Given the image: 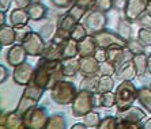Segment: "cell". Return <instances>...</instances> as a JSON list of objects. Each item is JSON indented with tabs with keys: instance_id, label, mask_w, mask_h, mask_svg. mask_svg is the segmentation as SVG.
<instances>
[{
	"instance_id": "6da1fadb",
	"label": "cell",
	"mask_w": 151,
	"mask_h": 129,
	"mask_svg": "<svg viewBox=\"0 0 151 129\" xmlns=\"http://www.w3.org/2000/svg\"><path fill=\"white\" fill-rule=\"evenodd\" d=\"M63 77L65 76L61 68V60H49L41 56L34 68L32 82L40 87L50 91L60 80H63Z\"/></svg>"
},
{
	"instance_id": "7a4b0ae2",
	"label": "cell",
	"mask_w": 151,
	"mask_h": 129,
	"mask_svg": "<svg viewBox=\"0 0 151 129\" xmlns=\"http://www.w3.org/2000/svg\"><path fill=\"white\" fill-rule=\"evenodd\" d=\"M45 91H46L45 88L40 87V86L34 84L33 82L29 83L25 87L23 92H22L21 98H19V102H18L15 112H17L19 115H23L27 110H30L32 108L38 105L40 99L42 98V95H44Z\"/></svg>"
},
{
	"instance_id": "3957f363",
	"label": "cell",
	"mask_w": 151,
	"mask_h": 129,
	"mask_svg": "<svg viewBox=\"0 0 151 129\" xmlns=\"http://www.w3.org/2000/svg\"><path fill=\"white\" fill-rule=\"evenodd\" d=\"M114 94H116L117 112H121L134 105L135 101H137L139 90L132 83V80H121V83L114 90Z\"/></svg>"
},
{
	"instance_id": "277c9868",
	"label": "cell",
	"mask_w": 151,
	"mask_h": 129,
	"mask_svg": "<svg viewBox=\"0 0 151 129\" xmlns=\"http://www.w3.org/2000/svg\"><path fill=\"white\" fill-rule=\"evenodd\" d=\"M78 88L70 80H60L55 87L50 90V98L52 101L57 105L65 106V105H71L74 98L78 94Z\"/></svg>"
},
{
	"instance_id": "5b68a950",
	"label": "cell",
	"mask_w": 151,
	"mask_h": 129,
	"mask_svg": "<svg viewBox=\"0 0 151 129\" xmlns=\"http://www.w3.org/2000/svg\"><path fill=\"white\" fill-rule=\"evenodd\" d=\"M95 108V92L86 90H79L76 97L71 103V113L74 117L79 118L83 117L86 113L94 110Z\"/></svg>"
},
{
	"instance_id": "8992f818",
	"label": "cell",
	"mask_w": 151,
	"mask_h": 129,
	"mask_svg": "<svg viewBox=\"0 0 151 129\" xmlns=\"http://www.w3.org/2000/svg\"><path fill=\"white\" fill-rule=\"evenodd\" d=\"M50 115L48 114L45 108L42 106H34L30 110L25 113L22 115L23 118V125L25 129H44L48 125V121H49Z\"/></svg>"
},
{
	"instance_id": "52a82bcc",
	"label": "cell",
	"mask_w": 151,
	"mask_h": 129,
	"mask_svg": "<svg viewBox=\"0 0 151 129\" xmlns=\"http://www.w3.org/2000/svg\"><path fill=\"white\" fill-rule=\"evenodd\" d=\"M21 44L25 48V50L27 52L29 56L32 57H41L46 46V42L44 41L41 34L33 32V30H30L25 35V38L21 41Z\"/></svg>"
},
{
	"instance_id": "ba28073f",
	"label": "cell",
	"mask_w": 151,
	"mask_h": 129,
	"mask_svg": "<svg viewBox=\"0 0 151 129\" xmlns=\"http://www.w3.org/2000/svg\"><path fill=\"white\" fill-rule=\"evenodd\" d=\"M150 4V0H125L123 8L124 18L128 19L131 23H134L144 12H147Z\"/></svg>"
},
{
	"instance_id": "9c48e42d",
	"label": "cell",
	"mask_w": 151,
	"mask_h": 129,
	"mask_svg": "<svg viewBox=\"0 0 151 129\" xmlns=\"http://www.w3.org/2000/svg\"><path fill=\"white\" fill-rule=\"evenodd\" d=\"M94 37L97 39L98 46H102V48H109V46H113V45L127 48V44H128V41L125 38H123L117 32H113V30H109L106 27L94 33Z\"/></svg>"
},
{
	"instance_id": "30bf717a",
	"label": "cell",
	"mask_w": 151,
	"mask_h": 129,
	"mask_svg": "<svg viewBox=\"0 0 151 129\" xmlns=\"http://www.w3.org/2000/svg\"><path fill=\"white\" fill-rule=\"evenodd\" d=\"M82 23L86 26V29L88 30V33H94L99 32L102 29L106 27V23H108V16H106V12H102L93 8L86 14V16L83 18V22Z\"/></svg>"
},
{
	"instance_id": "8fae6325",
	"label": "cell",
	"mask_w": 151,
	"mask_h": 129,
	"mask_svg": "<svg viewBox=\"0 0 151 129\" xmlns=\"http://www.w3.org/2000/svg\"><path fill=\"white\" fill-rule=\"evenodd\" d=\"M33 73H34V68L29 63H22L18 67L14 68V72H12V80L15 84L18 86H22V87H26L29 83H32L33 80Z\"/></svg>"
},
{
	"instance_id": "7c38bea8",
	"label": "cell",
	"mask_w": 151,
	"mask_h": 129,
	"mask_svg": "<svg viewBox=\"0 0 151 129\" xmlns=\"http://www.w3.org/2000/svg\"><path fill=\"white\" fill-rule=\"evenodd\" d=\"M27 56L29 54L25 50V48L22 46L21 42H18V44H14V45H11L10 48H8L7 53H6V60H7L8 65L15 68V67H18L19 64L25 63Z\"/></svg>"
},
{
	"instance_id": "4fadbf2b",
	"label": "cell",
	"mask_w": 151,
	"mask_h": 129,
	"mask_svg": "<svg viewBox=\"0 0 151 129\" xmlns=\"http://www.w3.org/2000/svg\"><path fill=\"white\" fill-rule=\"evenodd\" d=\"M116 117L119 120V122H142L146 120L147 114L142 108L132 105L125 110L117 112Z\"/></svg>"
},
{
	"instance_id": "5bb4252c",
	"label": "cell",
	"mask_w": 151,
	"mask_h": 129,
	"mask_svg": "<svg viewBox=\"0 0 151 129\" xmlns=\"http://www.w3.org/2000/svg\"><path fill=\"white\" fill-rule=\"evenodd\" d=\"M0 128L1 129H25L23 118L17 112H3L0 117Z\"/></svg>"
},
{
	"instance_id": "9a60e30c",
	"label": "cell",
	"mask_w": 151,
	"mask_h": 129,
	"mask_svg": "<svg viewBox=\"0 0 151 129\" xmlns=\"http://www.w3.org/2000/svg\"><path fill=\"white\" fill-rule=\"evenodd\" d=\"M29 21H30V15H29L27 8H14L10 14V24L14 26L15 29H23L29 26Z\"/></svg>"
},
{
	"instance_id": "2e32d148",
	"label": "cell",
	"mask_w": 151,
	"mask_h": 129,
	"mask_svg": "<svg viewBox=\"0 0 151 129\" xmlns=\"http://www.w3.org/2000/svg\"><path fill=\"white\" fill-rule=\"evenodd\" d=\"M79 45V57H90V56H94L95 50L98 48V44H97V39H95L94 34H90L86 35L83 39L78 42Z\"/></svg>"
},
{
	"instance_id": "e0dca14e",
	"label": "cell",
	"mask_w": 151,
	"mask_h": 129,
	"mask_svg": "<svg viewBox=\"0 0 151 129\" xmlns=\"http://www.w3.org/2000/svg\"><path fill=\"white\" fill-rule=\"evenodd\" d=\"M79 73H81L82 76H93V75H99V63L97 61V59H95L94 56L81 57Z\"/></svg>"
},
{
	"instance_id": "ac0fdd59",
	"label": "cell",
	"mask_w": 151,
	"mask_h": 129,
	"mask_svg": "<svg viewBox=\"0 0 151 129\" xmlns=\"http://www.w3.org/2000/svg\"><path fill=\"white\" fill-rule=\"evenodd\" d=\"M17 41V29L11 24L0 26V45L11 46Z\"/></svg>"
},
{
	"instance_id": "d6986e66",
	"label": "cell",
	"mask_w": 151,
	"mask_h": 129,
	"mask_svg": "<svg viewBox=\"0 0 151 129\" xmlns=\"http://www.w3.org/2000/svg\"><path fill=\"white\" fill-rule=\"evenodd\" d=\"M116 76H117V79H121V80H134L135 77L137 76L134 60H128V61H125V63L117 70Z\"/></svg>"
},
{
	"instance_id": "ffe728a7",
	"label": "cell",
	"mask_w": 151,
	"mask_h": 129,
	"mask_svg": "<svg viewBox=\"0 0 151 129\" xmlns=\"http://www.w3.org/2000/svg\"><path fill=\"white\" fill-rule=\"evenodd\" d=\"M63 44L64 42H57L55 39L46 42L45 50L42 56L49 60H61V52H63Z\"/></svg>"
},
{
	"instance_id": "44dd1931",
	"label": "cell",
	"mask_w": 151,
	"mask_h": 129,
	"mask_svg": "<svg viewBox=\"0 0 151 129\" xmlns=\"http://www.w3.org/2000/svg\"><path fill=\"white\" fill-rule=\"evenodd\" d=\"M81 67V57H72V59H63L61 60V68H63L64 76L65 77H74L79 72Z\"/></svg>"
},
{
	"instance_id": "7402d4cb",
	"label": "cell",
	"mask_w": 151,
	"mask_h": 129,
	"mask_svg": "<svg viewBox=\"0 0 151 129\" xmlns=\"http://www.w3.org/2000/svg\"><path fill=\"white\" fill-rule=\"evenodd\" d=\"M79 56V45L78 41L74 38H68L63 44V52H61V60L63 59H72Z\"/></svg>"
},
{
	"instance_id": "603a6c76",
	"label": "cell",
	"mask_w": 151,
	"mask_h": 129,
	"mask_svg": "<svg viewBox=\"0 0 151 129\" xmlns=\"http://www.w3.org/2000/svg\"><path fill=\"white\" fill-rule=\"evenodd\" d=\"M29 11V15H30V21H34V22H38L41 19L46 16V12H48V8L46 6L38 1V3H32L30 6L27 7Z\"/></svg>"
},
{
	"instance_id": "cb8c5ba5",
	"label": "cell",
	"mask_w": 151,
	"mask_h": 129,
	"mask_svg": "<svg viewBox=\"0 0 151 129\" xmlns=\"http://www.w3.org/2000/svg\"><path fill=\"white\" fill-rule=\"evenodd\" d=\"M134 64L135 68H136L137 76H144L147 73V64H148V54L146 53H137L134 54Z\"/></svg>"
},
{
	"instance_id": "d4e9b609",
	"label": "cell",
	"mask_w": 151,
	"mask_h": 129,
	"mask_svg": "<svg viewBox=\"0 0 151 129\" xmlns=\"http://www.w3.org/2000/svg\"><path fill=\"white\" fill-rule=\"evenodd\" d=\"M116 30L123 38H125L127 41L132 38V26H131V22L125 18H119L117 19V24H116Z\"/></svg>"
},
{
	"instance_id": "484cf974",
	"label": "cell",
	"mask_w": 151,
	"mask_h": 129,
	"mask_svg": "<svg viewBox=\"0 0 151 129\" xmlns=\"http://www.w3.org/2000/svg\"><path fill=\"white\" fill-rule=\"evenodd\" d=\"M98 82H99V75L83 76V79H82L81 83H79V90H86V91H91V92H97Z\"/></svg>"
},
{
	"instance_id": "4316f807",
	"label": "cell",
	"mask_w": 151,
	"mask_h": 129,
	"mask_svg": "<svg viewBox=\"0 0 151 129\" xmlns=\"http://www.w3.org/2000/svg\"><path fill=\"white\" fill-rule=\"evenodd\" d=\"M137 101L144 108L146 112L151 114V87H142L139 88L137 94Z\"/></svg>"
},
{
	"instance_id": "83f0119b",
	"label": "cell",
	"mask_w": 151,
	"mask_h": 129,
	"mask_svg": "<svg viewBox=\"0 0 151 129\" xmlns=\"http://www.w3.org/2000/svg\"><path fill=\"white\" fill-rule=\"evenodd\" d=\"M113 90H114V80H113V76H110V75H99V82H98L97 92L104 94V92L113 91Z\"/></svg>"
},
{
	"instance_id": "f1b7e54d",
	"label": "cell",
	"mask_w": 151,
	"mask_h": 129,
	"mask_svg": "<svg viewBox=\"0 0 151 129\" xmlns=\"http://www.w3.org/2000/svg\"><path fill=\"white\" fill-rule=\"evenodd\" d=\"M78 23V21L75 18H72L70 14H65L63 16L59 18V22H57V29L63 30V32H67V33H71V30L75 27V24Z\"/></svg>"
},
{
	"instance_id": "f546056e",
	"label": "cell",
	"mask_w": 151,
	"mask_h": 129,
	"mask_svg": "<svg viewBox=\"0 0 151 129\" xmlns=\"http://www.w3.org/2000/svg\"><path fill=\"white\" fill-rule=\"evenodd\" d=\"M82 118H83L84 125L87 126V128H98L99 122H101V120H102L99 113L95 112V110H91V112L86 113Z\"/></svg>"
},
{
	"instance_id": "4dcf8cb0",
	"label": "cell",
	"mask_w": 151,
	"mask_h": 129,
	"mask_svg": "<svg viewBox=\"0 0 151 129\" xmlns=\"http://www.w3.org/2000/svg\"><path fill=\"white\" fill-rule=\"evenodd\" d=\"M56 30H57V23H50V22H48L46 24H44L41 27V30H40V34H41V37L44 38V41L45 42H49L53 39V37H55V34H56Z\"/></svg>"
},
{
	"instance_id": "1f68e13d",
	"label": "cell",
	"mask_w": 151,
	"mask_h": 129,
	"mask_svg": "<svg viewBox=\"0 0 151 129\" xmlns=\"http://www.w3.org/2000/svg\"><path fill=\"white\" fill-rule=\"evenodd\" d=\"M99 105L101 108L105 109H112L113 106H116V94L114 91H108L99 95Z\"/></svg>"
},
{
	"instance_id": "d6a6232c",
	"label": "cell",
	"mask_w": 151,
	"mask_h": 129,
	"mask_svg": "<svg viewBox=\"0 0 151 129\" xmlns=\"http://www.w3.org/2000/svg\"><path fill=\"white\" fill-rule=\"evenodd\" d=\"M67 126L65 124V118L63 114H53L49 117L46 129H64Z\"/></svg>"
},
{
	"instance_id": "836d02e7",
	"label": "cell",
	"mask_w": 151,
	"mask_h": 129,
	"mask_svg": "<svg viewBox=\"0 0 151 129\" xmlns=\"http://www.w3.org/2000/svg\"><path fill=\"white\" fill-rule=\"evenodd\" d=\"M90 33H88V30L86 29V26H84L82 22H78L76 24H75V27L71 30V38L76 39L78 42L81 41V39H83L86 35H88Z\"/></svg>"
},
{
	"instance_id": "e575fe53",
	"label": "cell",
	"mask_w": 151,
	"mask_h": 129,
	"mask_svg": "<svg viewBox=\"0 0 151 129\" xmlns=\"http://www.w3.org/2000/svg\"><path fill=\"white\" fill-rule=\"evenodd\" d=\"M87 12H88V11L86 10V8L82 7V6H79L78 3H74L70 7V10H68V14H70L72 18H75L78 22L83 21V18L86 16V14H87Z\"/></svg>"
},
{
	"instance_id": "d590c367",
	"label": "cell",
	"mask_w": 151,
	"mask_h": 129,
	"mask_svg": "<svg viewBox=\"0 0 151 129\" xmlns=\"http://www.w3.org/2000/svg\"><path fill=\"white\" fill-rule=\"evenodd\" d=\"M139 41L144 46H151V27H140L137 30V37Z\"/></svg>"
},
{
	"instance_id": "8d00e7d4",
	"label": "cell",
	"mask_w": 151,
	"mask_h": 129,
	"mask_svg": "<svg viewBox=\"0 0 151 129\" xmlns=\"http://www.w3.org/2000/svg\"><path fill=\"white\" fill-rule=\"evenodd\" d=\"M117 70H119V68L113 63H110L109 60H106L104 63H99V75H110V76H114Z\"/></svg>"
},
{
	"instance_id": "74e56055",
	"label": "cell",
	"mask_w": 151,
	"mask_h": 129,
	"mask_svg": "<svg viewBox=\"0 0 151 129\" xmlns=\"http://www.w3.org/2000/svg\"><path fill=\"white\" fill-rule=\"evenodd\" d=\"M119 128V120L117 117L108 115L105 118H102L98 125V129H117Z\"/></svg>"
},
{
	"instance_id": "f35d334b",
	"label": "cell",
	"mask_w": 151,
	"mask_h": 129,
	"mask_svg": "<svg viewBox=\"0 0 151 129\" xmlns=\"http://www.w3.org/2000/svg\"><path fill=\"white\" fill-rule=\"evenodd\" d=\"M127 48L129 49V50L134 53V54H137V53H143L146 46H144L137 38H131V39H128Z\"/></svg>"
},
{
	"instance_id": "ab89813d",
	"label": "cell",
	"mask_w": 151,
	"mask_h": 129,
	"mask_svg": "<svg viewBox=\"0 0 151 129\" xmlns=\"http://www.w3.org/2000/svg\"><path fill=\"white\" fill-rule=\"evenodd\" d=\"M114 6V0H97L94 8L102 12H109Z\"/></svg>"
},
{
	"instance_id": "60d3db41",
	"label": "cell",
	"mask_w": 151,
	"mask_h": 129,
	"mask_svg": "<svg viewBox=\"0 0 151 129\" xmlns=\"http://www.w3.org/2000/svg\"><path fill=\"white\" fill-rule=\"evenodd\" d=\"M94 57L97 59L98 63H104L108 60V48H102V46H98L97 50L94 53Z\"/></svg>"
},
{
	"instance_id": "b9f144b4",
	"label": "cell",
	"mask_w": 151,
	"mask_h": 129,
	"mask_svg": "<svg viewBox=\"0 0 151 129\" xmlns=\"http://www.w3.org/2000/svg\"><path fill=\"white\" fill-rule=\"evenodd\" d=\"M136 22L140 24V27H151V14L148 12V11L147 12H144Z\"/></svg>"
},
{
	"instance_id": "7bdbcfd3",
	"label": "cell",
	"mask_w": 151,
	"mask_h": 129,
	"mask_svg": "<svg viewBox=\"0 0 151 129\" xmlns=\"http://www.w3.org/2000/svg\"><path fill=\"white\" fill-rule=\"evenodd\" d=\"M50 3L57 8H70L75 3V0H50Z\"/></svg>"
},
{
	"instance_id": "ee69618b",
	"label": "cell",
	"mask_w": 151,
	"mask_h": 129,
	"mask_svg": "<svg viewBox=\"0 0 151 129\" xmlns=\"http://www.w3.org/2000/svg\"><path fill=\"white\" fill-rule=\"evenodd\" d=\"M143 128L142 122H119L117 129H140Z\"/></svg>"
},
{
	"instance_id": "f6af8a7d",
	"label": "cell",
	"mask_w": 151,
	"mask_h": 129,
	"mask_svg": "<svg viewBox=\"0 0 151 129\" xmlns=\"http://www.w3.org/2000/svg\"><path fill=\"white\" fill-rule=\"evenodd\" d=\"M95 1H97V0H76L75 3H78L79 6H82V7H84L87 11H90L94 8Z\"/></svg>"
},
{
	"instance_id": "bcb514c9",
	"label": "cell",
	"mask_w": 151,
	"mask_h": 129,
	"mask_svg": "<svg viewBox=\"0 0 151 129\" xmlns=\"http://www.w3.org/2000/svg\"><path fill=\"white\" fill-rule=\"evenodd\" d=\"M14 3L19 8H27L32 4V0H14Z\"/></svg>"
},
{
	"instance_id": "7dc6e473",
	"label": "cell",
	"mask_w": 151,
	"mask_h": 129,
	"mask_svg": "<svg viewBox=\"0 0 151 129\" xmlns=\"http://www.w3.org/2000/svg\"><path fill=\"white\" fill-rule=\"evenodd\" d=\"M12 1H14V0H0V11H4V12H7Z\"/></svg>"
},
{
	"instance_id": "c3c4849f",
	"label": "cell",
	"mask_w": 151,
	"mask_h": 129,
	"mask_svg": "<svg viewBox=\"0 0 151 129\" xmlns=\"http://www.w3.org/2000/svg\"><path fill=\"white\" fill-rule=\"evenodd\" d=\"M7 77H8L7 68H6L4 65H0V82H1V83H4V82L7 80Z\"/></svg>"
},
{
	"instance_id": "681fc988",
	"label": "cell",
	"mask_w": 151,
	"mask_h": 129,
	"mask_svg": "<svg viewBox=\"0 0 151 129\" xmlns=\"http://www.w3.org/2000/svg\"><path fill=\"white\" fill-rule=\"evenodd\" d=\"M87 126L84 125V122H76V124H74V125L71 126V129H86Z\"/></svg>"
},
{
	"instance_id": "f907efd6",
	"label": "cell",
	"mask_w": 151,
	"mask_h": 129,
	"mask_svg": "<svg viewBox=\"0 0 151 129\" xmlns=\"http://www.w3.org/2000/svg\"><path fill=\"white\" fill-rule=\"evenodd\" d=\"M3 24H6V12L1 11L0 12V26H3Z\"/></svg>"
},
{
	"instance_id": "816d5d0a",
	"label": "cell",
	"mask_w": 151,
	"mask_h": 129,
	"mask_svg": "<svg viewBox=\"0 0 151 129\" xmlns=\"http://www.w3.org/2000/svg\"><path fill=\"white\" fill-rule=\"evenodd\" d=\"M143 128L144 129H151V118H148L147 121L143 124Z\"/></svg>"
},
{
	"instance_id": "f5cc1de1",
	"label": "cell",
	"mask_w": 151,
	"mask_h": 129,
	"mask_svg": "<svg viewBox=\"0 0 151 129\" xmlns=\"http://www.w3.org/2000/svg\"><path fill=\"white\" fill-rule=\"evenodd\" d=\"M147 72L151 75V53L148 54V64H147Z\"/></svg>"
},
{
	"instance_id": "db71d44e",
	"label": "cell",
	"mask_w": 151,
	"mask_h": 129,
	"mask_svg": "<svg viewBox=\"0 0 151 129\" xmlns=\"http://www.w3.org/2000/svg\"><path fill=\"white\" fill-rule=\"evenodd\" d=\"M38 1H41V0H32V3H38Z\"/></svg>"
},
{
	"instance_id": "11a10c76",
	"label": "cell",
	"mask_w": 151,
	"mask_h": 129,
	"mask_svg": "<svg viewBox=\"0 0 151 129\" xmlns=\"http://www.w3.org/2000/svg\"><path fill=\"white\" fill-rule=\"evenodd\" d=\"M150 87H151V84H150Z\"/></svg>"
},
{
	"instance_id": "9f6ffc18",
	"label": "cell",
	"mask_w": 151,
	"mask_h": 129,
	"mask_svg": "<svg viewBox=\"0 0 151 129\" xmlns=\"http://www.w3.org/2000/svg\"><path fill=\"white\" fill-rule=\"evenodd\" d=\"M150 3H151V0H150Z\"/></svg>"
},
{
	"instance_id": "6f0895ef",
	"label": "cell",
	"mask_w": 151,
	"mask_h": 129,
	"mask_svg": "<svg viewBox=\"0 0 151 129\" xmlns=\"http://www.w3.org/2000/svg\"><path fill=\"white\" fill-rule=\"evenodd\" d=\"M75 1H76V0H75Z\"/></svg>"
},
{
	"instance_id": "680465c9",
	"label": "cell",
	"mask_w": 151,
	"mask_h": 129,
	"mask_svg": "<svg viewBox=\"0 0 151 129\" xmlns=\"http://www.w3.org/2000/svg\"><path fill=\"white\" fill-rule=\"evenodd\" d=\"M114 1H116V0H114Z\"/></svg>"
}]
</instances>
